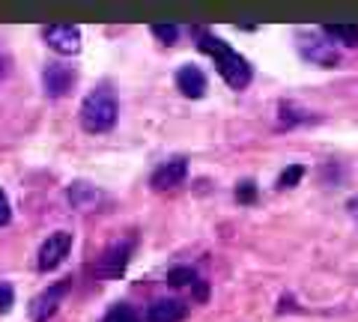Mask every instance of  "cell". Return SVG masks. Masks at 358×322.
<instances>
[{"label": "cell", "instance_id": "1", "mask_svg": "<svg viewBox=\"0 0 358 322\" xmlns=\"http://www.w3.org/2000/svg\"><path fill=\"white\" fill-rule=\"evenodd\" d=\"M197 39H200L197 42L200 51L215 60V69H218V75L224 78V81H227L230 90H245V87L251 84V78H254L251 63L245 60L239 51H233L224 39L212 36V33H206V30H197Z\"/></svg>", "mask_w": 358, "mask_h": 322}, {"label": "cell", "instance_id": "2", "mask_svg": "<svg viewBox=\"0 0 358 322\" xmlns=\"http://www.w3.org/2000/svg\"><path fill=\"white\" fill-rule=\"evenodd\" d=\"M81 126L90 135H105L114 129L117 117H120V105L110 90H93L84 102H81Z\"/></svg>", "mask_w": 358, "mask_h": 322}, {"label": "cell", "instance_id": "3", "mask_svg": "<svg viewBox=\"0 0 358 322\" xmlns=\"http://www.w3.org/2000/svg\"><path fill=\"white\" fill-rule=\"evenodd\" d=\"M69 251H72V233H66V230L51 233V236L42 242V248H39V260H36L39 272L60 269V265L66 263V257H69Z\"/></svg>", "mask_w": 358, "mask_h": 322}, {"label": "cell", "instance_id": "4", "mask_svg": "<svg viewBox=\"0 0 358 322\" xmlns=\"http://www.w3.org/2000/svg\"><path fill=\"white\" fill-rule=\"evenodd\" d=\"M69 290H72V281L66 277V281L51 284L45 293H39L36 298H33V305H30V322H48L54 314H57V307L63 305V298H66Z\"/></svg>", "mask_w": 358, "mask_h": 322}, {"label": "cell", "instance_id": "5", "mask_svg": "<svg viewBox=\"0 0 358 322\" xmlns=\"http://www.w3.org/2000/svg\"><path fill=\"white\" fill-rule=\"evenodd\" d=\"M42 36H45V45L63 54V57H72V54L81 51V30L75 24H51L42 30Z\"/></svg>", "mask_w": 358, "mask_h": 322}, {"label": "cell", "instance_id": "6", "mask_svg": "<svg viewBox=\"0 0 358 322\" xmlns=\"http://www.w3.org/2000/svg\"><path fill=\"white\" fill-rule=\"evenodd\" d=\"M131 242H117V245H110L102 257H99L96 263V275L105 277V281H114V277H120L122 272H126V265L131 260Z\"/></svg>", "mask_w": 358, "mask_h": 322}, {"label": "cell", "instance_id": "7", "mask_svg": "<svg viewBox=\"0 0 358 322\" xmlns=\"http://www.w3.org/2000/svg\"><path fill=\"white\" fill-rule=\"evenodd\" d=\"M42 84H45V96L63 98L75 87V69L63 63H48L42 72Z\"/></svg>", "mask_w": 358, "mask_h": 322}, {"label": "cell", "instance_id": "8", "mask_svg": "<svg viewBox=\"0 0 358 322\" xmlns=\"http://www.w3.org/2000/svg\"><path fill=\"white\" fill-rule=\"evenodd\" d=\"M299 51L305 60H310L313 66H322V69H334V66L341 63V54L331 42H322V39H313V36L299 39Z\"/></svg>", "mask_w": 358, "mask_h": 322}, {"label": "cell", "instance_id": "9", "mask_svg": "<svg viewBox=\"0 0 358 322\" xmlns=\"http://www.w3.org/2000/svg\"><path fill=\"white\" fill-rule=\"evenodd\" d=\"M185 176H188V161L185 159H171V161H164L162 168H155L150 182H152L155 191H167V188L182 185Z\"/></svg>", "mask_w": 358, "mask_h": 322}, {"label": "cell", "instance_id": "10", "mask_svg": "<svg viewBox=\"0 0 358 322\" xmlns=\"http://www.w3.org/2000/svg\"><path fill=\"white\" fill-rule=\"evenodd\" d=\"M188 314V305L179 302V298H159L147 307V322H182Z\"/></svg>", "mask_w": 358, "mask_h": 322}, {"label": "cell", "instance_id": "11", "mask_svg": "<svg viewBox=\"0 0 358 322\" xmlns=\"http://www.w3.org/2000/svg\"><path fill=\"white\" fill-rule=\"evenodd\" d=\"M176 90L185 98H203L206 96V75L197 66H182L176 72Z\"/></svg>", "mask_w": 358, "mask_h": 322}, {"label": "cell", "instance_id": "12", "mask_svg": "<svg viewBox=\"0 0 358 322\" xmlns=\"http://www.w3.org/2000/svg\"><path fill=\"white\" fill-rule=\"evenodd\" d=\"M66 197H69V203H72L75 209H81V212H87V209H93V206L99 203V197H102V194H99L90 182H75V185L69 188V191H66Z\"/></svg>", "mask_w": 358, "mask_h": 322}, {"label": "cell", "instance_id": "13", "mask_svg": "<svg viewBox=\"0 0 358 322\" xmlns=\"http://www.w3.org/2000/svg\"><path fill=\"white\" fill-rule=\"evenodd\" d=\"M322 33L331 36V39H338V42H343V45H350V48L358 45V27H352V24H326Z\"/></svg>", "mask_w": 358, "mask_h": 322}, {"label": "cell", "instance_id": "14", "mask_svg": "<svg viewBox=\"0 0 358 322\" xmlns=\"http://www.w3.org/2000/svg\"><path fill=\"white\" fill-rule=\"evenodd\" d=\"M167 284L176 286V290H182V286H194L197 284V272L188 269V265H176V269L167 272Z\"/></svg>", "mask_w": 358, "mask_h": 322}, {"label": "cell", "instance_id": "15", "mask_svg": "<svg viewBox=\"0 0 358 322\" xmlns=\"http://www.w3.org/2000/svg\"><path fill=\"white\" fill-rule=\"evenodd\" d=\"M105 322H141V316L134 314V307H129V305H114L108 310Z\"/></svg>", "mask_w": 358, "mask_h": 322}, {"label": "cell", "instance_id": "16", "mask_svg": "<svg viewBox=\"0 0 358 322\" xmlns=\"http://www.w3.org/2000/svg\"><path fill=\"white\" fill-rule=\"evenodd\" d=\"M301 176H305V168H301V164H289V168L278 176V188H296L301 182Z\"/></svg>", "mask_w": 358, "mask_h": 322}, {"label": "cell", "instance_id": "17", "mask_svg": "<svg viewBox=\"0 0 358 322\" xmlns=\"http://www.w3.org/2000/svg\"><path fill=\"white\" fill-rule=\"evenodd\" d=\"M308 110H299L296 105H281V123L296 126V123H308Z\"/></svg>", "mask_w": 358, "mask_h": 322}, {"label": "cell", "instance_id": "18", "mask_svg": "<svg viewBox=\"0 0 358 322\" xmlns=\"http://www.w3.org/2000/svg\"><path fill=\"white\" fill-rule=\"evenodd\" d=\"M152 36L167 42V45H173V42L179 39V27L176 24H152Z\"/></svg>", "mask_w": 358, "mask_h": 322}, {"label": "cell", "instance_id": "19", "mask_svg": "<svg viewBox=\"0 0 358 322\" xmlns=\"http://www.w3.org/2000/svg\"><path fill=\"white\" fill-rule=\"evenodd\" d=\"M15 305V293H13V286L0 281V314H9Z\"/></svg>", "mask_w": 358, "mask_h": 322}, {"label": "cell", "instance_id": "20", "mask_svg": "<svg viewBox=\"0 0 358 322\" xmlns=\"http://www.w3.org/2000/svg\"><path fill=\"white\" fill-rule=\"evenodd\" d=\"M9 221H13V206H9V197L6 191L0 188V227H6Z\"/></svg>", "mask_w": 358, "mask_h": 322}, {"label": "cell", "instance_id": "21", "mask_svg": "<svg viewBox=\"0 0 358 322\" xmlns=\"http://www.w3.org/2000/svg\"><path fill=\"white\" fill-rule=\"evenodd\" d=\"M236 197H239V203H254L257 185H254V182H242V185L236 188Z\"/></svg>", "mask_w": 358, "mask_h": 322}, {"label": "cell", "instance_id": "22", "mask_svg": "<svg viewBox=\"0 0 358 322\" xmlns=\"http://www.w3.org/2000/svg\"><path fill=\"white\" fill-rule=\"evenodd\" d=\"M6 66H9L6 51H3V45H0V81H3V75H6Z\"/></svg>", "mask_w": 358, "mask_h": 322}, {"label": "cell", "instance_id": "23", "mask_svg": "<svg viewBox=\"0 0 358 322\" xmlns=\"http://www.w3.org/2000/svg\"><path fill=\"white\" fill-rule=\"evenodd\" d=\"M346 209H350V215H352V218H358V194L350 200V203H346Z\"/></svg>", "mask_w": 358, "mask_h": 322}]
</instances>
